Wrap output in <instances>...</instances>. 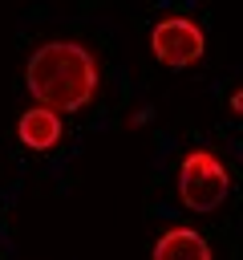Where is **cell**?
I'll return each mask as SVG.
<instances>
[{"label":"cell","instance_id":"obj_1","mask_svg":"<svg viewBox=\"0 0 243 260\" xmlns=\"http://www.w3.org/2000/svg\"><path fill=\"white\" fill-rule=\"evenodd\" d=\"M24 85L36 98V106H45L53 114H73V110H85L97 98L101 69H97V57L85 45L45 41L40 49H32V57L24 65Z\"/></svg>","mask_w":243,"mask_h":260},{"label":"cell","instance_id":"obj_2","mask_svg":"<svg viewBox=\"0 0 243 260\" xmlns=\"http://www.w3.org/2000/svg\"><path fill=\"white\" fill-rule=\"evenodd\" d=\"M227 195H231L227 162L215 150L194 146L182 158V167H178V199H182V207H190V211H219L227 203Z\"/></svg>","mask_w":243,"mask_h":260},{"label":"cell","instance_id":"obj_4","mask_svg":"<svg viewBox=\"0 0 243 260\" xmlns=\"http://www.w3.org/2000/svg\"><path fill=\"white\" fill-rule=\"evenodd\" d=\"M65 126H61V114L45 110V106H28L16 122V138L28 146V150H53L61 142Z\"/></svg>","mask_w":243,"mask_h":260},{"label":"cell","instance_id":"obj_5","mask_svg":"<svg viewBox=\"0 0 243 260\" xmlns=\"http://www.w3.org/2000/svg\"><path fill=\"white\" fill-rule=\"evenodd\" d=\"M150 260H215V256H211V244H207L202 232H194V228H166L154 240Z\"/></svg>","mask_w":243,"mask_h":260},{"label":"cell","instance_id":"obj_3","mask_svg":"<svg viewBox=\"0 0 243 260\" xmlns=\"http://www.w3.org/2000/svg\"><path fill=\"white\" fill-rule=\"evenodd\" d=\"M150 53L166 69H190L207 53V32L190 16H166L150 28Z\"/></svg>","mask_w":243,"mask_h":260}]
</instances>
